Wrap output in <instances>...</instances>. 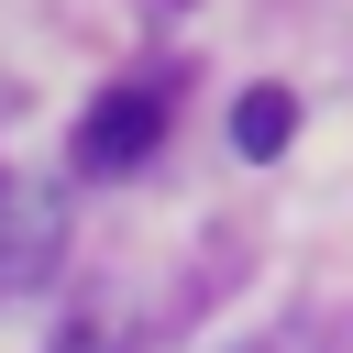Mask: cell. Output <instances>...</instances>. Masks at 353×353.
I'll return each instance as SVG.
<instances>
[{
  "label": "cell",
  "instance_id": "obj_3",
  "mask_svg": "<svg viewBox=\"0 0 353 353\" xmlns=\"http://www.w3.org/2000/svg\"><path fill=\"white\" fill-rule=\"evenodd\" d=\"M287 132H298V88H243V110H232V143L265 165V154H287Z\"/></svg>",
  "mask_w": 353,
  "mask_h": 353
},
{
  "label": "cell",
  "instance_id": "obj_4",
  "mask_svg": "<svg viewBox=\"0 0 353 353\" xmlns=\"http://www.w3.org/2000/svg\"><path fill=\"white\" fill-rule=\"evenodd\" d=\"M55 353H121V342H110V320H77V331H66Z\"/></svg>",
  "mask_w": 353,
  "mask_h": 353
},
{
  "label": "cell",
  "instance_id": "obj_1",
  "mask_svg": "<svg viewBox=\"0 0 353 353\" xmlns=\"http://www.w3.org/2000/svg\"><path fill=\"white\" fill-rule=\"evenodd\" d=\"M165 77H121V88H99L88 99V121H77V176H132L154 143H165Z\"/></svg>",
  "mask_w": 353,
  "mask_h": 353
},
{
  "label": "cell",
  "instance_id": "obj_2",
  "mask_svg": "<svg viewBox=\"0 0 353 353\" xmlns=\"http://www.w3.org/2000/svg\"><path fill=\"white\" fill-rule=\"evenodd\" d=\"M55 243H66V199H55L44 176L0 188V287H33V276L55 265Z\"/></svg>",
  "mask_w": 353,
  "mask_h": 353
},
{
  "label": "cell",
  "instance_id": "obj_5",
  "mask_svg": "<svg viewBox=\"0 0 353 353\" xmlns=\"http://www.w3.org/2000/svg\"><path fill=\"white\" fill-rule=\"evenodd\" d=\"M254 353H298V342H287V331H276V342H254Z\"/></svg>",
  "mask_w": 353,
  "mask_h": 353
}]
</instances>
